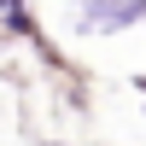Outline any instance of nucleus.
Here are the masks:
<instances>
[{"label":"nucleus","mask_w":146,"mask_h":146,"mask_svg":"<svg viewBox=\"0 0 146 146\" xmlns=\"http://www.w3.org/2000/svg\"><path fill=\"white\" fill-rule=\"evenodd\" d=\"M146 23V0H76V29L82 35H117Z\"/></svg>","instance_id":"1"},{"label":"nucleus","mask_w":146,"mask_h":146,"mask_svg":"<svg viewBox=\"0 0 146 146\" xmlns=\"http://www.w3.org/2000/svg\"><path fill=\"white\" fill-rule=\"evenodd\" d=\"M12 6H18V0H0V18H6V12H12Z\"/></svg>","instance_id":"2"}]
</instances>
